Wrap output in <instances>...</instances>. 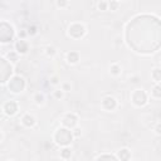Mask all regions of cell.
<instances>
[{"instance_id":"cell-30","label":"cell","mask_w":161,"mask_h":161,"mask_svg":"<svg viewBox=\"0 0 161 161\" xmlns=\"http://www.w3.org/2000/svg\"><path fill=\"white\" fill-rule=\"evenodd\" d=\"M57 4H58V6H64V5L67 4V3H66V1H58Z\"/></svg>"},{"instance_id":"cell-22","label":"cell","mask_w":161,"mask_h":161,"mask_svg":"<svg viewBox=\"0 0 161 161\" xmlns=\"http://www.w3.org/2000/svg\"><path fill=\"white\" fill-rule=\"evenodd\" d=\"M47 53H48V56H54V53H56V49H54L53 47H48L47 48Z\"/></svg>"},{"instance_id":"cell-10","label":"cell","mask_w":161,"mask_h":161,"mask_svg":"<svg viewBox=\"0 0 161 161\" xmlns=\"http://www.w3.org/2000/svg\"><path fill=\"white\" fill-rule=\"evenodd\" d=\"M15 48L19 53H26V50H28V43L22 39V40H19V42H16Z\"/></svg>"},{"instance_id":"cell-19","label":"cell","mask_w":161,"mask_h":161,"mask_svg":"<svg viewBox=\"0 0 161 161\" xmlns=\"http://www.w3.org/2000/svg\"><path fill=\"white\" fill-rule=\"evenodd\" d=\"M107 6H108V3H106V1L98 3V9L100 10H107Z\"/></svg>"},{"instance_id":"cell-6","label":"cell","mask_w":161,"mask_h":161,"mask_svg":"<svg viewBox=\"0 0 161 161\" xmlns=\"http://www.w3.org/2000/svg\"><path fill=\"white\" fill-rule=\"evenodd\" d=\"M84 26L82 25L79 23H74L72 24L69 26V30H68V33H69L71 37H73V38H81L82 35L84 34Z\"/></svg>"},{"instance_id":"cell-24","label":"cell","mask_w":161,"mask_h":161,"mask_svg":"<svg viewBox=\"0 0 161 161\" xmlns=\"http://www.w3.org/2000/svg\"><path fill=\"white\" fill-rule=\"evenodd\" d=\"M28 33L30 34V35H34V34H35L37 33V28H35V26H29V28H28Z\"/></svg>"},{"instance_id":"cell-18","label":"cell","mask_w":161,"mask_h":161,"mask_svg":"<svg viewBox=\"0 0 161 161\" xmlns=\"http://www.w3.org/2000/svg\"><path fill=\"white\" fill-rule=\"evenodd\" d=\"M111 73L115 74V76H117V74L121 73V68L117 64H113V66H111Z\"/></svg>"},{"instance_id":"cell-8","label":"cell","mask_w":161,"mask_h":161,"mask_svg":"<svg viewBox=\"0 0 161 161\" xmlns=\"http://www.w3.org/2000/svg\"><path fill=\"white\" fill-rule=\"evenodd\" d=\"M77 123V116L74 113H68L66 117L63 118V125L66 126V127H74Z\"/></svg>"},{"instance_id":"cell-7","label":"cell","mask_w":161,"mask_h":161,"mask_svg":"<svg viewBox=\"0 0 161 161\" xmlns=\"http://www.w3.org/2000/svg\"><path fill=\"white\" fill-rule=\"evenodd\" d=\"M102 106H103L105 109H107V111H112V109L116 108V106H117V102L113 97H111V96H107V97L103 98V101H102Z\"/></svg>"},{"instance_id":"cell-11","label":"cell","mask_w":161,"mask_h":161,"mask_svg":"<svg viewBox=\"0 0 161 161\" xmlns=\"http://www.w3.org/2000/svg\"><path fill=\"white\" fill-rule=\"evenodd\" d=\"M118 157L121 159V161H127L131 157V152L127 149H122L121 151H118Z\"/></svg>"},{"instance_id":"cell-2","label":"cell","mask_w":161,"mask_h":161,"mask_svg":"<svg viewBox=\"0 0 161 161\" xmlns=\"http://www.w3.org/2000/svg\"><path fill=\"white\" fill-rule=\"evenodd\" d=\"M13 37H14V30L9 25L8 23L3 22L1 25H0V38H1V42H12Z\"/></svg>"},{"instance_id":"cell-4","label":"cell","mask_w":161,"mask_h":161,"mask_svg":"<svg viewBox=\"0 0 161 161\" xmlns=\"http://www.w3.org/2000/svg\"><path fill=\"white\" fill-rule=\"evenodd\" d=\"M132 102L136 106H143L147 102V94L145 91L142 90H137L132 93Z\"/></svg>"},{"instance_id":"cell-31","label":"cell","mask_w":161,"mask_h":161,"mask_svg":"<svg viewBox=\"0 0 161 161\" xmlns=\"http://www.w3.org/2000/svg\"><path fill=\"white\" fill-rule=\"evenodd\" d=\"M19 37H22V38H23V37H25V32H20L19 33Z\"/></svg>"},{"instance_id":"cell-1","label":"cell","mask_w":161,"mask_h":161,"mask_svg":"<svg viewBox=\"0 0 161 161\" xmlns=\"http://www.w3.org/2000/svg\"><path fill=\"white\" fill-rule=\"evenodd\" d=\"M72 139H73V133H72L68 128H59L57 130L56 135H54V140L58 145L67 146L68 143H71Z\"/></svg>"},{"instance_id":"cell-17","label":"cell","mask_w":161,"mask_h":161,"mask_svg":"<svg viewBox=\"0 0 161 161\" xmlns=\"http://www.w3.org/2000/svg\"><path fill=\"white\" fill-rule=\"evenodd\" d=\"M152 94L155 96V97H161V86L160 84H157V86H155V87H154Z\"/></svg>"},{"instance_id":"cell-15","label":"cell","mask_w":161,"mask_h":161,"mask_svg":"<svg viewBox=\"0 0 161 161\" xmlns=\"http://www.w3.org/2000/svg\"><path fill=\"white\" fill-rule=\"evenodd\" d=\"M152 78L155 81H161V69L160 68H155V69L152 71Z\"/></svg>"},{"instance_id":"cell-29","label":"cell","mask_w":161,"mask_h":161,"mask_svg":"<svg viewBox=\"0 0 161 161\" xmlns=\"http://www.w3.org/2000/svg\"><path fill=\"white\" fill-rule=\"evenodd\" d=\"M52 83H53V84H57V83H58V78H57V77H53V78H52Z\"/></svg>"},{"instance_id":"cell-20","label":"cell","mask_w":161,"mask_h":161,"mask_svg":"<svg viewBox=\"0 0 161 161\" xmlns=\"http://www.w3.org/2000/svg\"><path fill=\"white\" fill-rule=\"evenodd\" d=\"M35 102L37 103H43V101H44V97H43V94H40V93H38V94H35Z\"/></svg>"},{"instance_id":"cell-27","label":"cell","mask_w":161,"mask_h":161,"mask_svg":"<svg viewBox=\"0 0 161 161\" xmlns=\"http://www.w3.org/2000/svg\"><path fill=\"white\" fill-rule=\"evenodd\" d=\"M73 135H74V136H79V135H81V130H78V128H77V130H74Z\"/></svg>"},{"instance_id":"cell-21","label":"cell","mask_w":161,"mask_h":161,"mask_svg":"<svg viewBox=\"0 0 161 161\" xmlns=\"http://www.w3.org/2000/svg\"><path fill=\"white\" fill-rule=\"evenodd\" d=\"M108 5H109V8H111V10H116L118 6V3L117 1H109Z\"/></svg>"},{"instance_id":"cell-16","label":"cell","mask_w":161,"mask_h":161,"mask_svg":"<svg viewBox=\"0 0 161 161\" xmlns=\"http://www.w3.org/2000/svg\"><path fill=\"white\" fill-rule=\"evenodd\" d=\"M97 161H117L115 156H111V155H102L97 159Z\"/></svg>"},{"instance_id":"cell-13","label":"cell","mask_w":161,"mask_h":161,"mask_svg":"<svg viewBox=\"0 0 161 161\" xmlns=\"http://www.w3.org/2000/svg\"><path fill=\"white\" fill-rule=\"evenodd\" d=\"M67 59L69 63H77L78 59H79V56H78L77 52H71V53H68Z\"/></svg>"},{"instance_id":"cell-26","label":"cell","mask_w":161,"mask_h":161,"mask_svg":"<svg viewBox=\"0 0 161 161\" xmlns=\"http://www.w3.org/2000/svg\"><path fill=\"white\" fill-rule=\"evenodd\" d=\"M69 90H71L69 83H64L63 84V90H62V91H69Z\"/></svg>"},{"instance_id":"cell-12","label":"cell","mask_w":161,"mask_h":161,"mask_svg":"<svg viewBox=\"0 0 161 161\" xmlns=\"http://www.w3.org/2000/svg\"><path fill=\"white\" fill-rule=\"evenodd\" d=\"M22 121H23V123L26 126V127H30V126H33L34 123H35V120H34V117L33 116H30V115H25L23 117Z\"/></svg>"},{"instance_id":"cell-14","label":"cell","mask_w":161,"mask_h":161,"mask_svg":"<svg viewBox=\"0 0 161 161\" xmlns=\"http://www.w3.org/2000/svg\"><path fill=\"white\" fill-rule=\"evenodd\" d=\"M71 155H72V151H71V149H68V147H64V149L60 151L62 159H69Z\"/></svg>"},{"instance_id":"cell-3","label":"cell","mask_w":161,"mask_h":161,"mask_svg":"<svg viewBox=\"0 0 161 161\" xmlns=\"http://www.w3.org/2000/svg\"><path fill=\"white\" fill-rule=\"evenodd\" d=\"M24 87H25V81L20 76H15L13 77L12 79L9 82V90L12 92H20L24 90Z\"/></svg>"},{"instance_id":"cell-23","label":"cell","mask_w":161,"mask_h":161,"mask_svg":"<svg viewBox=\"0 0 161 161\" xmlns=\"http://www.w3.org/2000/svg\"><path fill=\"white\" fill-rule=\"evenodd\" d=\"M8 57H9V59H12L13 62H16V60H18V57H16V54L15 53H9L8 54Z\"/></svg>"},{"instance_id":"cell-25","label":"cell","mask_w":161,"mask_h":161,"mask_svg":"<svg viewBox=\"0 0 161 161\" xmlns=\"http://www.w3.org/2000/svg\"><path fill=\"white\" fill-rule=\"evenodd\" d=\"M54 97H56V98H62V97H63V92H62V91H56V92H54Z\"/></svg>"},{"instance_id":"cell-5","label":"cell","mask_w":161,"mask_h":161,"mask_svg":"<svg viewBox=\"0 0 161 161\" xmlns=\"http://www.w3.org/2000/svg\"><path fill=\"white\" fill-rule=\"evenodd\" d=\"M0 69H1V82H6L8 78L10 77V74H12L13 68L4 58H3L1 62H0Z\"/></svg>"},{"instance_id":"cell-28","label":"cell","mask_w":161,"mask_h":161,"mask_svg":"<svg viewBox=\"0 0 161 161\" xmlns=\"http://www.w3.org/2000/svg\"><path fill=\"white\" fill-rule=\"evenodd\" d=\"M156 132L157 133H161V123H159V125L156 126Z\"/></svg>"},{"instance_id":"cell-9","label":"cell","mask_w":161,"mask_h":161,"mask_svg":"<svg viewBox=\"0 0 161 161\" xmlns=\"http://www.w3.org/2000/svg\"><path fill=\"white\" fill-rule=\"evenodd\" d=\"M3 109L5 111V113L6 115H14L16 111H18V105L15 103L14 101H9V102H6V103L4 105V107H3Z\"/></svg>"}]
</instances>
